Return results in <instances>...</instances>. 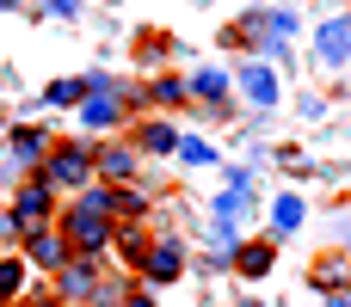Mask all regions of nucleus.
Here are the masks:
<instances>
[{
  "instance_id": "nucleus-1",
  "label": "nucleus",
  "mask_w": 351,
  "mask_h": 307,
  "mask_svg": "<svg viewBox=\"0 0 351 307\" xmlns=\"http://www.w3.org/2000/svg\"><path fill=\"white\" fill-rule=\"evenodd\" d=\"M31 178H43L62 203L74 197V191H86V185H99L93 178V142H80V135H56V148H49V160L31 172Z\"/></svg>"
},
{
  "instance_id": "nucleus-2",
  "label": "nucleus",
  "mask_w": 351,
  "mask_h": 307,
  "mask_svg": "<svg viewBox=\"0 0 351 307\" xmlns=\"http://www.w3.org/2000/svg\"><path fill=\"white\" fill-rule=\"evenodd\" d=\"M111 215H99V209H80V203H62V215H56V234L68 240V252L74 258H93V265H105V252H111Z\"/></svg>"
},
{
  "instance_id": "nucleus-3",
  "label": "nucleus",
  "mask_w": 351,
  "mask_h": 307,
  "mask_svg": "<svg viewBox=\"0 0 351 307\" xmlns=\"http://www.w3.org/2000/svg\"><path fill=\"white\" fill-rule=\"evenodd\" d=\"M6 215H12L25 234H37V228H56L62 197H56L43 178H19V185H12V197H6Z\"/></svg>"
},
{
  "instance_id": "nucleus-4",
  "label": "nucleus",
  "mask_w": 351,
  "mask_h": 307,
  "mask_svg": "<svg viewBox=\"0 0 351 307\" xmlns=\"http://www.w3.org/2000/svg\"><path fill=\"white\" fill-rule=\"evenodd\" d=\"M93 178H99L105 191L142 185V154H136L123 135H111V142H93Z\"/></svg>"
},
{
  "instance_id": "nucleus-5",
  "label": "nucleus",
  "mask_w": 351,
  "mask_h": 307,
  "mask_svg": "<svg viewBox=\"0 0 351 307\" xmlns=\"http://www.w3.org/2000/svg\"><path fill=\"white\" fill-rule=\"evenodd\" d=\"M49 148H56V129H49V123H12V129H6V166L25 172V178L49 160Z\"/></svg>"
},
{
  "instance_id": "nucleus-6",
  "label": "nucleus",
  "mask_w": 351,
  "mask_h": 307,
  "mask_svg": "<svg viewBox=\"0 0 351 307\" xmlns=\"http://www.w3.org/2000/svg\"><path fill=\"white\" fill-rule=\"evenodd\" d=\"M179 277H185V246H179L173 234H154L148 258L136 265V283H142V289H167V283H179Z\"/></svg>"
},
{
  "instance_id": "nucleus-7",
  "label": "nucleus",
  "mask_w": 351,
  "mask_h": 307,
  "mask_svg": "<svg viewBox=\"0 0 351 307\" xmlns=\"http://www.w3.org/2000/svg\"><path fill=\"white\" fill-rule=\"evenodd\" d=\"M80 129H99L105 142H111V129H130V105H123V92H117V80H111V92H93V98H80Z\"/></svg>"
},
{
  "instance_id": "nucleus-8",
  "label": "nucleus",
  "mask_w": 351,
  "mask_h": 307,
  "mask_svg": "<svg viewBox=\"0 0 351 307\" xmlns=\"http://www.w3.org/2000/svg\"><path fill=\"white\" fill-rule=\"evenodd\" d=\"M93 289H99V265H93V258H68V265L49 277V295H56L62 307H86Z\"/></svg>"
},
{
  "instance_id": "nucleus-9",
  "label": "nucleus",
  "mask_w": 351,
  "mask_h": 307,
  "mask_svg": "<svg viewBox=\"0 0 351 307\" xmlns=\"http://www.w3.org/2000/svg\"><path fill=\"white\" fill-rule=\"evenodd\" d=\"M19 258H25L37 277H56L74 252H68V240H62L56 228H37V234H25V240H19Z\"/></svg>"
},
{
  "instance_id": "nucleus-10",
  "label": "nucleus",
  "mask_w": 351,
  "mask_h": 307,
  "mask_svg": "<svg viewBox=\"0 0 351 307\" xmlns=\"http://www.w3.org/2000/svg\"><path fill=\"white\" fill-rule=\"evenodd\" d=\"M123 142H130L142 160H148V154H154V160H160V154H179V129H173V117H130V135H123Z\"/></svg>"
},
{
  "instance_id": "nucleus-11",
  "label": "nucleus",
  "mask_w": 351,
  "mask_h": 307,
  "mask_svg": "<svg viewBox=\"0 0 351 307\" xmlns=\"http://www.w3.org/2000/svg\"><path fill=\"white\" fill-rule=\"evenodd\" d=\"M228 92H234V74H228V68H216V62L185 74V98H191V105H210V111H222V105H228Z\"/></svg>"
},
{
  "instance_id": "nucleus-12",
  "label": "nucleus",
  "mask_w": 351,
  "mask_h": 307,
  "mask_svg": "<svg viewBox=\"0 0 351 307\" xmlns=\"http://www.w3.org/2000/svg\"><path fill=\"white\" fill-rule=\"evenodd\" d=\"M191 98H185V74H154L148 86H142V111L148 117H167V111H185Z\"/></svg>"
},
{
  "instance_id": "nucleus-13",
  "label": "nucleus",
  "mask_w": 351,
  "mask_h": 307,
  "mask_svg": "<svg viewBox=\"0 0 351 307\" xmlns=\"http://www.w3.org/2000/svg\"><path fill=\"white\" fill-rule=\"evenodd\" d=\"M315 55H321L327 68H346V62H351V12L327 18V25L315 31Z\"/></svg>"
},
{
  "instance_id": "nucleus-14",
  "label": "nucleus",
  "mask_w": 351,
  "mask_h": 307,
  "mask_svg": "<svg viewBox=\"0 0 351 307\" xmlns=\"http://www.w3.org/2000/svg\"><path fill=\"white\" fill-rule=\"evenodd\" d=\"M234 86L247 92L253 111H271V105H278V74H271V62H247V68L234 74Z\"/></svg>"
},
{
  "instance_id": "nucleus-15",
  "label": "nucleus",
  "mask_w": 351,
  "mask_h": 307,
  "mask_svg": "<svg viewBox=\"0 0 351 307\" xmlns=\"http://www.w3.org/2000/svg\"><path fill=\"white\" fill-rule=\"evenodd\" d=\"M148 246H154V222H117V228H111V252H117L123 265H142Z\"/></svg>"
},
{
  "instance_id": "nucleus-16",
  "label": "nucleus",
  "mask_w": 351,
  "mask_h": 307,
  "mask_svg": "<svg viewBox=\"0 0 351 307\" xmlns=\"http://www.w3.org/2000/svg\"><path fill=\"white\" fill-rule=\"evenodd\" d=\"M271 265H278V246H271V240H241L234 258H228V271H234V277H253V283L271 277Z\"/></svg>"
},
{
  "instance_id": "nucleus-17",
  "label": "nucleus",
  "mask_w": 351,
  "mask_h": 307,
  "mask_svg": "<svg viewBox=\"0 0 351 307\" xmlns=\"http://www.w3.org/2000/svg\"><path fill=\"white\" fill-rule=\"evenodd\" d=\"M31 289H37V271H31L19 252H0V302L12 307V302H25Z\"/></svg>"
},
{
  "instance_id": "nucleus-18",
  "label": "nucleus",
  "mask_w": 351,
  "mask_h": 307,
  "mask_svg": "<svg viewBox=\"0 0 351 307\" xmlns=\"http://www.w3.org/2000/svg\"><path fill=\"white\" fill-rule=\"evenodd\" d=\"M308 289H321V295L351 289V258H346V252H321V258H315V271H308Z\"/></svg>"
},
{
  "instance_id": "nucleus-19",
  "label": "nucleus",
  "mask_w": 351,
  "mask_h": 307,
  "mask_svg": "<svg viewBox=\"0 0 351 307\" xmlns=\"http://www.w3.org/2000/svg\"><path fill=\"white\" fill-rule=\"evenodd\" d=\"M302 215H308V203H302V191H284V197L271 203V234H265V240H271V246H278V240H290V234L302 228Z\"/></svg>"
},
{
  "instance_id": "nucleus-20",
  "label": "nucleus",
  "mask_w": 351,
  "mask_h": 307,
  "mask_svg": "<svg viewBox=\"0 0 351 307\" xmlns=\"http://www.w3.org/2000/svg\"><path fill=\"white\" fill-rule=\"evenodd\" d=\"M80 98H86L80 74H74V80H49V86H43V105H49V111H80Z\"/></svg>"
},
{
  "instance_id": "nucleus-21",
  "label": "nucleus",
  "mask_w": 351,
  "mask_h": 307,
  "mask_svg": "<svg viewBox=\"0 0 351 307\" xmlns=\"http://www.w3.org/2000/svg\"><path fill=\"white\" fill-rule=\"evenodd\" d=\"M117 222H148V185H123L117 191Z\"/></svg>"
},
{
  "instance_id": "nucleus-22",
  "label": "nucleus",
  "mask_w": 351,
  "mask_h": 307,
  "mask_svg": "<svg viewBox=\"0 0 351 307\" xmlns=\"http://www.w3.org/2000/svg\"><path fill=\"white\" fill-rule=\"evenodd\" d=\"M130 289H136V283H123V277H99V289H93V302H86V307H123Z\"/></svg>"
},
{
  "instance_id": "nucleus-23",
  "label": "nucleus",
  "mask_w": 351,
  "mask_h": 307,
  "mask_svg": "<svg viewBox=\"0 0 351 307\" xmlns=\"http://www.w3.org/2000/svg\"><path fill=\"white\" fill-rule=\"evenodd\" d=\"M179 160H185V166H216V148L197 142V135H179Z\"/></svg>"
},
{
  "instance_id": "nucleus-24",
  "label": "nucleus",
  "mask_w": 351,
  "mask_h": 307,
  "mask_svg": "<svg viewBox=\"0 0 351 307\" xmlns=\"http://www.w3.org/2000/svg\"><path fill=\"white\" fill-rule=\"evenodd\" d=\"M160 55H173V37H142L136 43V62H160Z\"/></svg>"
},
{
  "instance_id": "nucleus-25",
  "label": "nucleus",
  "mask_w": 351,
  "mask_h": 307,
  "mask_svg": "<svg viewBox=\"0 0 351 307\" xmlns=\"http://www.w3.org/2000/svg\"><path fill=\"white\" fill-rule=\"evenodd\" d=\"M19 240H25V228L12 215H0V252H19Z\"/></svg>"
},
{
  "instance_id": "nucleus-26",
  "label": "nucleus",
  "mask_w": 351,
  "mask_h": 307,
  "mask_svg": "<svg viewBox=\"0 0 351 307\" xmlns=\"http://www.w3.org/2000/svg\"><path fill=\"white\" fill-rule=\"evenodd\" d=\"M19 307H62V302L49 295V283H37V289H31V295H25V302H19Z\"/></svg>"
},
{
  "instance_id": "nucleus-27",
  "label": "nucleus",
  "mask_w": 351,
  "mask_h": 307,
  "mask_svg": "<svg viewBox=\"0 0 351 307\" xmlns=\"http://www.w3.org/2000/svg\"><path fill=\"white\" fill-rule=\"evenodd\" d=\"M123 307H160V302H154V289H142V283H136V289L123 295Z\"/></svg>"
},
{
  "instance_id": "nucleus-28",
  "label": "nucleus",
  "mask_w": 351,
  "mask_h": 307,
  "mask_svg": "<svg viewBox=\"0 0 351 307\" xmlns=\"http://www.w3.org/2000/svg\"><path fill=\"white\" fill-rule=\"evenodd\" d=\"M43 12H56V18H74V12H80V0H43Z\"/></svg>"
},
{
  "instance_id": "nucleus-29",
  "label": "nucleus",
  "mask_w": 351,
  "mask_h": 307,
  "mask_svg": "<svg viewBox=\"0 0 351 307\" xmlns=\"http://www.w3.org/2000/svg\"><path fill=\"white\" fill-rule=\"evenodd\" d=\"M327 307H351V289H339V295H327Z\"/></svg>"
},
{
  "instance_id": "nucleus-30",
  "label": "nucleus",
  "mask_w": 351,
  "mask_h": 307,
  "mask_svg": "<svg viewBox=\"0 0 351 307\" xmlns=\"http://www.w3.org/2000/svg\"><path fill=\"white\" fill-rule=\"evenodd\" d=\"M241 307H259V302H241Z\"/></svg>"
},
{
  "instance_id": "nucleus-31",
  "label": "nucleus",
  "mask_w": 351,
  "mask_h": 307,
  "mask_svg": "<svg viewBox=\"0 0 351 307\" xmlns=\"http://www.w3.org/2000/svg\"><path fill=\"white\" fill-rule=\"evenodd\" d=\"M0 307H6V302H0ZM12 307H19V302H12Z\"/></svg>"
}]
</instances>
